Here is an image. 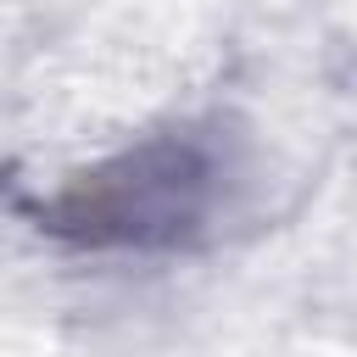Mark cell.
I'll return each instance as SVG.
<instances>
[{"instance_id": "obj_1", "label": "cell", "mask_w": 357, "mask_h": 357, "mask_svg": "<svg viewBox=\"0 0 357 357\" xmlns=\"http://www.w3.org/2000/svg\"><path fill=\"white\" fill-rule=\"evenodd\" d=\"M218 195L223 162L212 139L173 128L73 173L39 201H22V212L33 229L84 251H178L206 234Z\"/></svg>"}]
</instances>
